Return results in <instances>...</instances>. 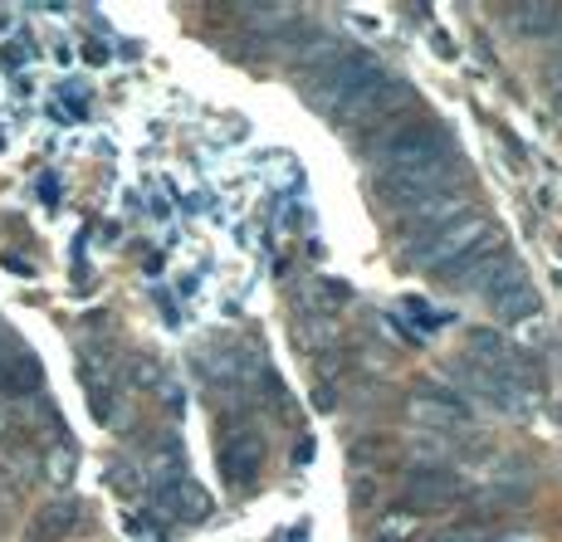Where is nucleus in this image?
Here are the masks:
<instances>
[{
	"mask_svg": "<svg viewBox=\"0 0 562 542\" xmlns=\"http://www.w3.org/2000/svg\"><path fill=\"white\" fill-rule=\"evenodd\" d=\"M386 79V69H382V59H372L367 49H338V54H328L323 59V69H318V79L308 83V99L323 108V113H348L352 103L362 99L367 89H376V83Z\"/></svg>",
	"mask_w": 562,
	"mask_h": 542,
	"instance_id": "nucleus-1",
	"label": "nucleus"
},
{
	"mask_svg": "<svg viewBox=\"0 0 562 542\" xmlns=\"http://www.w3.org/2000/svg\"><path fill=\"white\" fill-rule=\"evenodd\" d=\"M490 221L484 215H456V221L436 225V230H420V235H406V264L411 269H430V274H446L456 269L464 255H474L484 240H490Z\"/></svg>",
	"mask_w": 562,
	"mask_h": 542,
	"instance_id": "nucleus-2",
	"label": "nucleus"
},
{
	"mask_svg": "<svg viewBox=\"0 0 562 542\" xmlns=\"http://www.w3.org/2000/svg\"><path fill=\"white\" fill-rule=\"evenodd\" d=\"M480 294L490 298V308L499 313L504 323H524V318H533V308H538L533 284H528L524 264H518L514 255H499V259H494V269H490V279H484Z\"/></svg>",
	"mask_w": 562,
	"mask_h": 542,
	"instance_id": "nucleus-3",
	"label": "nucleus"
},
{
	"mask_svg": "<svg viewBox=\"0 0 562 542\" xmlns=\"http://www.w3.org/2000/svg\"><path fill=\"white\" fill-rule=\"evenodd\" d=\"M406 416L416 420V426H436V430H464L474 420V406L464 400L460 392H450V386L440 382H426L416 386L406 400Z\"/></svg>",
	"mask_w": 562,
	"mask_h": 542,
	"instance_id": "nucleus-4",
	"label": "nucleus"
},
{
	"mask_svg": "<svg viewBox=\"0 0 562 542\" xmlns=\"http://www.w3.org/2000/svg\"><path fill=\"white\" fill-rule=\"evenodd\" d=\"M259 470H265V440L255 430H231L221 440V479L231 489H250L259 479Z\"/></svg>",
	"mask_w": 562,
	"mask_h": 542,
	"instance_id": "nucleus-5",
	"label": "nucleus"
},
{
	"mask_svg": "<svg viewBox=\"0 0 562 542\" xmlns=\"http://www.w3.org/2000/svg\"><path fill=\"white\" fill-rule=\"evenodd\" d=\"M460 474L456 470H440V464H420V470L406 474V504L411 508H446L460 498Z\"/></svg>",
	"mask_w": 562,
	"mask_h": 542,
	"instance_id": "nucleus-6",
	"label": "nucleus"
},
{
	"mask_svg": "<svg viewBox=\"0 0 562 542\" xmlns=\"http://www.w3.org/2000/svg\"><path fill=\"white\" fill-rule=\"evenodd\" d=\"M45 372L40 362L25 352V347H0V392L5 396H35Z\"/></svg>",
	"mask_w": 562,
	"mask_h": 542,
	"instance_id": "nucleus-7",
	"label": "nucleus"
},
{
	"mask_svg": "<svg viewBox=\"0 0 562 542\" xmlns=\"http://www.w3.org/2000/svg\"><path fill=\"white\" fill-rule=\"evenodd\" d=\"M157 508L167 518H181V523H196V518L211 513V498H205L196 484H181V479H171V484H161L157 489Z\"/></svg>",
	"mask_w": 562,
	"mask_h": 542,
	"instance_id": "nucleus-8",
	"label": "nucleus"
},
{
	"mask_svg": "<svg viewBox=\"0 0 562 542\" xmlns=\"http://www.w3.org/2000/svg\"><path fill=\"white\" fill-rule=\"evenodd\" d=\"M74 523H79V498H49L45 508H40L35 518V542H59L74 533Z\"/></svg>",
	"mask_w": 562,
	"mask_h": 542,
	"instance_id": "nucleus-9",
	"label": "nucleus"
},
{
	"mask_svg": "<svg viewBox=\"0 0 562 542\" xmlns=\"http://www.w3.org/2000/svg\"><path fill=\"white\" fill-rule=\"evenodd\" d=\"M504 15H509L524 35H562V5H509Z\"/></svg>",
	"mask_w": 562,
	"mask_h": 542,
	"instance_id": "nucleus-10",
	"label": "nucleus"
},
{
	"mask_svg": "<svg viewBox=\"0 0 562 542\" xmlns=\"http://www.w3.org/2000/svg\"><path fill=\"white\" fill-rule=\"evenodd\" d=\"M416 538V513H386L376 523V542H406Z\"/></svg>",
	"mask_w": 562,
	"mask_h": 542,
	"instance_id": "nucleus-11",
	"label": "nucleus"
},
{
	"mask_svg": "<svg viewBox=\"0 0 562 542\" xmlns=\"http://www.w3.org/2000/svg\"><path fill=\"white\" fill-rule=\"evenodd\" d=\"M558 113H562V89H558Z\"/></svg>",
	"mask_w": 562,
	"mask_h": 542,
	"instance_id": "nucleus-12",
	"label": "nucleus"
},
{
	"mask_svg": "<svg viewBox=\"0 0 562 542\" xmlns=\"http://www.w3.org/2000/svg\"><path fill=\"white\" fill-rule=\"evenodd\" d=\"M0 436H5V420H0Z\"/></svg>",
	"mask_w": 562,
	"mask_h": 542,
	"instance_id": "nucleus-13",
	"label": "nucleus"
}]
</instances>
